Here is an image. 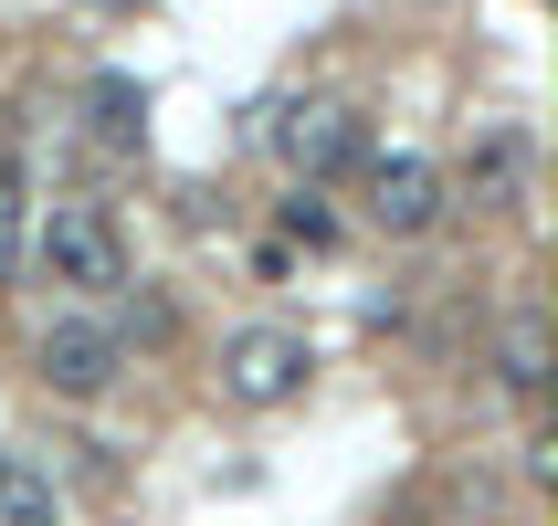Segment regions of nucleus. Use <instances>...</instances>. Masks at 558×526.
Segmentation results:
<instances>
[{"mask_svg":"<svg viewBox=\"0 0 558 526\" xmlns=\"http://www.w3.org/2000/svg\"><path fill=\"white\" fill-rule=\"evenodd\" d=\"M32 253H43V274L74 284V295H117L126 284V243H117V221L95 211V200H53L43 232H32Z\"/></svg>","mask_w":558,"mask_h":526,"instance_id":"f257e3e1","label":"nucleus"},{"mask_svg":"<svg viewBox=\"0 0 558 526\" xmlns=\"http://www.w3.org/2000/svg\"><path fill=\"white\" fill-rule=\"evenodd\" d=\"M316 369V347L295 338V327H243V338L221 347V401H243V411H284L295 390H306Z\"/></svg>","mask_w":558,"mask_h":526,"instance_id":"f03ea898","label":"nucleus"},{"mask_svg":"<svg viewBox=\"0 0 558 526\" xmlns=\"http://www.w3.org/2000/svg\"><path fill=\"white\" fill-rule=\"evenodd\" d=\"M275 158L316 189V180H338V169L369 158V126H359V106H327V95L316 106H275Z\"/></svg>","mask_w":558,"mask_h":526,"instance_id":"7ed1b4c3","label":"nucleus"},{"mask_svg":"<svg viewBox=\"0 0 558 526\" xmlns=\"http://www.w3.org/2000/svg\"><path fill=\"white\" fill-rule=\"evenodd\" d=\"M32 369H43V390H63V401H106L117 369H126V347L106 338V316H63V327H43Z\"/></svg>","mask_w":558,"mask_h":526,"instance_id":"20e7f679","label":"nucleus"},{"mask_svg":"<svg viewBox=\"0 0 558 526\" xmlns=\"http://www.w3.org/2000/svg\"><path fill=\"white\" fill-rule=\"evenodd\" d=\"M442 221V180L433 158H369V232L411 243V232H433Z\"/></svg>","mask_w":558,"mask_h":526,"instance_id":"39448f33","label":"nucleus"},{"mask_svg":"<svg viewBox=\"0 0 558 526\" xmlns=\"http://www.w3.org/2000/svg\"><path fill=\"white\" fill-rule=\"evenodd\" d=\"M496 379L517 390V401H537V390H548V316H506V338H496Z\"/></svg>","mask_w":558,"mask_h":526,"instance_id":"423d86ee","label":"nucleus"},{"mask_svg":"<svg viewBox=\"0 0 558 526\" xmlns=\"http://www.w3.org/2000/svg\"><path fill=\"white\" fill-rule=\"evenodd\" d=\"M0 526H63V496H53V474H32V464H0Z\"/></svg>","mask_w":558,"mask_h":526,"instance_id":"0eeeda50","label":"nucleus"},{"mask_svg":"<svg viewBox=\"0 0 558 526\" xmlns=\"http://www.w3.org/2000/svg\"><path fill=\"white\" fill-rule=\"evenodd\" d=\"M32 253V180H22V158L0 148V274Z\"/></svg>","mask_w":558,"mask_h":526,"instance_id":"6e6552de","label":"nucleus"},{"mask_svg":"<svg viewBox=\"0 0 558 526\" xmlns=\"http://www.w3.org/2000/svg\"><path fill=\"white\" fill-rule=\"evenodd\" d=\"M95 126H106V137H137V126H148V85H137V74H95Z\"/></svg>","mask_w":558,"mask_h":526,"instance_id":"1a4fd4ad","label":"nucleus"},{"mask_svg":"<svg viewBox=\"0 0 558 526\" xmlns=\"http://www.w3.org/2000/svg\"><path fill=\"white\" fill-rule=\"evenodd\" d=\"M517 169H527V148H517V137H485V158L464 169V189H474V200H506V189H517Z\"/></svg>","mask_w":558,"mask_h":526,"instance_id":"9d476101","label":"nucleus"},{"mask_svg":"<svg viewBox=\"0 0 558 526\" xmlns=\"http://www.w3.org/2000/svg\"><path fill=\"white\" fill-rule=\"evenodd\" d=\"M106 338H117V347H126V338H148V347H158V338H169V306H158V295H126V284H117V316H106Z\"/></svg>","mask_w":558,"mask_h":526,"instance_id":"9b49d317","label":"nucleus"},{"mask_svg":"<svg viewBox=\"0 0 558 526\" xmlns=\"http://www.w3.org/2000/svg\"><path fill=\"white\" fill-rule=\"evenodd\" d=\"M284 232H295V243H338V211H327V200L295 180V200H284Z\"/></svg>","mask_w":558,"mask_h":526,"instance_id":"f8f14e48","label":"nucleus"}]
</instances>
